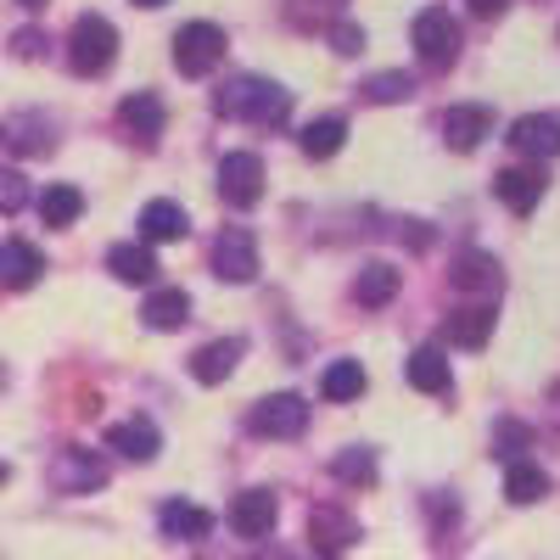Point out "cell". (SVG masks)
<instances>
[{
  "instance_id": "cell-1",
  "label": "cell",
  "mask_w": 560,
  "mask_h": 560,
  "mask_svg": "<svg viewBox=\"0 0 560 560\" xmlns=\"http://www.w3.org/2000/svg\"><path fill=\"white\" fill-rule=\"evenodd\" d=\"M213 107L224 118H253V124H280L292 113V96L280 84H264V79H236V84H224Z\"/></svg>"
},
{
  "instance_id": "cell-2",
  "label": "cell",
  "mask_w": 560,
  "mask_h": 560,
  "mask_svg": "<svg viewBox=\"0 0 560 560\" xmlns=\"http://www.w3.org/2000/svg\"><path fill=\"white\" fill-rule=\"evenodd\" d=\"M113 57H118V28L102 18V12H84L73 28H68V62H73V73H107L113 68Z\"/></svg>"
},
{
  "instance_id": "cell-3",
  "label": "cell",
  "mask_w": 560,
  "mask_h": 560,
  "mask_svg": "<svg viewBox=\"0 0 560 560\" xmlns=\"http://www.w3.org/2000/svg\"><path fill=\"white\" fill-rule=\"evenodd\" d=\"M224 62V28L219 23H185L179 34H174V68L185 73V79H202V73H213Z\"/></svg>"
},
{
  "instance_id": "cell-4",
  "label": "cell",
  "mask_w": 560,
  "mask_h": 560,
  "mask_svg": "<svg viewBox=\"0 0 560 560\" xmlns=\"http://www.w3.org/2000/svg\"><path fill=\"white\" fill-rule=\"evenodd\" d=\"M415 57L427 68H448L459 57V23L448 18V7H427L415 18Z\"/></svg>"
},
{
  "instance_id": "cell-5",
  "label": "cell",
  "mask_w": 560,
  "mask_h": 560,
  "mask_svg": "<svg viewBox=\"0 0 560 560\" xmlns=\"http://www.w3.org/2000/svg\"><path fill=\"white\" fill-rule=\"evenodd\" d=\"M247 427L258 438H303L308 427V404L298 393H275V398H258L253 415H247Z\"/></svg>"
},
{
  "instance_id": "cell-6",
  "label": "cell",
  "mask_w": 560,
  "mask_h": 560,
  "mask_svg": "<svg viewBox=\"0 0 560 560\" xmlns=\"http://www.w3.org/2000/svg\"><path fill=\"white\" fill-rule=\"evenodd\" d=\"M219 197L230 208H253L264 197V158L258 152H224V163H219Z\"/></svg>"
},
{
  "instance_id": "cell-7",
  "label": "cell",
  "mask_w": 560,
  "mask_h": 560,
  "mask_svg": "<svg viewBox=\"0 0 560 560\" xmlns=\"http://www.w3.org/2000/svg\"><path fill=\"white\" fill-rule=\"evenodd\" d=\"M213 275L230 280V287H247V280L258 275V242L247 236V230H224V236L213 242Z\"/></svg>"
},
{
  "instance_id": "cell-8",
  "label": "cell",
  "mask_w": 560,
  "mask_h": 560,
  "mask_svg": "<svg viewBox=\"0 0 560 560\" xmlns=\"http://www.w3.org/2000/svg\"><path fill=\"white\" fill-rule=\"evenodd\" d=\"M544 191H549V179H544L538 163H533V168H504V174H493V197H499L510 213H533V208L544 202Z\"/></svg>"
},
{
  "instance_id": "cell-9",
  "label": "cell",
  "mask_w": 560,
  "mask_h": 560,
  "mask_svg": "<svg viewBox=\"0 0 560 560\" xmlns=\"http://www.w3.org/2000/svg\"><path fill=\"white\" fill-rule=\"evenodd\" d=\"M353 538H359V522L348 516V510H337V504H314L308 510V544L319 555H342Z\"/></svg>"
},
{
  "instance_id": "cell-10",
  "label": "cell",
  "mask_w": 560,
  "mask_h": 560,
  "mask_svg": "<svg viewBox=\"0 0 560 560\" xmlns=\"http://www.w3.org/2000/svg\"><path fill=\"white\" fill-rule=\"evenodd\" d=\"M275 516H280V504H275L269 488H247V493H236V504H230V527H236L242 538H269Z\"/></svg>"
},
{
  "instance_id": "cell-11",
  "label": "cell",
  "mask_w": 560,
  "mask_h": 560,
  "mask_svg": "<svg viewBox=\"0 0 560 560\" xmlns=\"http://www.w3.org/2000/svg\"><path fill=\"white\" fill-rule=\"evenodd\" d=\"M118 124L129 129V140H140V147H158V135H163V102L152 96V90H135V96L118 102Z\"/></svg>"
},
{
  "instance_id": "cell-12",
  "label": "cell",
  "mask_w": 560,
  "mask_h": 560,
  "mask_svg": "<svg viewBox=\"0 0 560 560\" xmlns=\"http://www.w3.org/2000/svg\"><path fill=\"white\" fill-rule=\"evenodd\" d=\"M158 527H163V538H179V544H202V538L213 533V516H208L202 504L168 499V504L158 510Z\"/></svg>"
},
{
  "instance_id": "cell-13",
  "label": "cell",
  "mask_w": 560,
  "mask_h": 560,
  "mask_svg": "<svg viewBox=\"0 0 560 560\" xmlns=\"http://www.w3.org/2000/svg\"><path fill=\"white\" fill-rule=\"evenodd\" d=\"M107 448H118V454L135 459V465H147V459H158L163 438H158V427H152L147 415H135V420H118V427L107 432Z\"/></svg>"
},
{
  "instance_id": "cell-14",
  "label": "cell",
  "mask_w": 560,
  "mask_h": 560,
  "mask_svg": "<svg viewBox=\"0 0 560 560\" xmlns=\"http://www.w3.org/2000/svg\"><path fill=\"white\" fill-rule=\"evenodd\" d=\"M57 488L62 493H90V488H102L107 482V465L90 454V448H62V459H57Z\"/></svg>"
},
{
  "instance_id": "cell-15",
  "label": "cell",
  "mask_w": 560,
  "mask_h": 560,
  "mask_svg": "<svg viewBox=\"0 0 560 560\" xmlns=\"http://www.w3.org/2000/svg\"><path fill=\"white\" fill-rule=\"evenodd\" d=\"M510 147H516L522 158H560V124L527 113V118L510 124Z\"/></svg>"
},
{
  "instance_id": "cell-16",
  "label": "cell",
  "mask_w": 560,
  "mask_h": 560,
  "mask_svg": "<svg viewBox=\"0 0 560 560\" xmlns=\"http://www.w3.org/2000/svg\"><path fill=\"white\" fill-rule=\"evenodd\" d=\"M482 135H493V113H488V107L471 102V107H448V113H443V140H448L454 152H471Z\"/></svg>"
},
{
  "instance_id": "cell-17",
  "label": "cell",
  "mask_w": 560,
  "mask_h": 560,
  "mask_svg": "<svg viewBox=\"0 0 560 560\" xmlns=\"http://www.w3.org/2000/svg\"><path fill=\"white\" fill-rule=\"evenodd\" d=\"M39 269H45L39 247H28V242H7V247H0V287H7V292H28L39 280Z\"/></svg>"
},
{
  "instance_id": "cell-18",
  "label": "cell",
  "mask_w": 560,
  "mask_h": 560,
  "mask_svg": "<svg viewBox=\"0 0 560 560\" xmlns=\"http://www.w3.org/2000/svg\"><path fill=\"white\" fill-rule=\"evenodd\" d=\"M107 269H113V280H124V287H152L158 280V258H152V247H140V242H118L107 253Z\"/></svg>"
},
{
  "instance_id": "cell-19",
  "label": "cell",
  "mask_w": 560,
  "mask_h": 560,
  "mask_svg": "<svg viewBox=\"0 0 560 560\" xmlns=\"http://www.w3.org/2000/svg\"><path fill=\"white\" fill-rule=\"evenodd\" d=\"M404 376H409L415 393H448V387H454V376H448V353H443V348H415L409 364H404Z\"/></svg>"
},
{
  "instance_id": "cell-20",
  "label": "cell",
  "mask_w": 560,
  "mask_h": 560,
  "mask_svg": "<svg viewBox=\"0 0 560 560\" xmlns=\"http://www.w3.org/2000/svg\"><path fill=\"white\" fill-rule=\"evenodd\" d=\"M242 337H219V342H208V348H197V359H191V376L202 382V387H213V382H224L230 370H236V359H242Z\"/></svg>"
},
{
  "instance_id": "cell-21",
  "label": "cell",
  "mask_w": 560,
  "mask_h": 560,
  "mask_svg": "<svg viewBox=\"0 0 560 560\" xmlns=\"http://www.w3.org/2000/svg\"><path fill=\"white\" fill-rule=\"evenodd\" d=\"M364 387H370V376H364L359 359H337V364H325V376H319L325 404H353Z\"/></svg>"
},
{
  "instance_id": "cell-22",
  "label": "cell",
  "mask_w": 560,
  "mask_h": 560,
  "mask_svg": "<svg viewBox=\"0 0 560 560\" xmlns=\"http://www.w3.org/2000/svg\"><path fill=\"white\" fill-rule=\"evenodd\" d=\"M185 230H191V219H185L179 202H147L140 208V236L147 242H179Z\"/></svg>"
},
{
  "instance_id": "cell-23",
  "label": "cell",
  "mask_w": 560,
  "mask_h": 560,
  "mask_svg": "<svg viewBox=\"0 0 560 560\" xmlns=\"http://www.w3.org/2000/svg\"><path fill=\"white\" fill-rule=\"evenodd\" d=\"M488 337H493V308L488 303H471V308L448 314V342L454 348H482Z\"/></svg>"
},
{
  "instance_id": "cell-24",
  "label": "cell",
  "mask_w": 560,
  "mask_h": 560,
  "mask_svg": "<svg viewBox=\"0 0 560 560\" xmlns=\"http://www.w3.org/2000/svg\"><path fill=\"white\" fill-rule=\"evenodd\" d=\"M34 208H39V219L51 224V230H68L84 213V191H79V185H45Z\"/></svg>"
},
{
  "instance_id": "cell-25",
  "label": "cell",
  "mask_w": 560,
  "mask_h": 560,
  "mask_svg": "<svg viewBox=\"0 0 560 560\" xmlns=\"http://www.w3.org/2000/svg\"><path fill=\"white\" fill-rule=\"evenodd\" d=\"M140 314H147L152 331H179V325L191 319V298H185L179 287H163V292L147 298V308H140Z\"/></svg>"
},
{
  "instance_id": "cell-26",
  "label": "cell",
  "mask_w": 560,
  "mask_h": 560,
  "mask_svg": "<svg viewBox=\"0 0 560 560\" xmlns=\"http://www.w3.org/2000/svg\"><path fill=\"white\" fill-rule=\"evenodd\" d=\"M353 298H359L364 308L393 303V298H398V269H393V264H364L359 280H353Z\"/></svg>"
},
{
  "instance_id": "cell-27",
  "label": "cell",
  "mask_w": 560,
  "mask_h": 560,
  "mask_svg": "<svg viewBox=\"0 0 560 560\" xmlns=\"http://www.w3.org/2000/svg\"><path fill=\"white\" fill-rule=\"evenodd\" d=\"M544 493H549V477L538 471L533 459H516V465L504 471V499H510V504H538Z\"/></svg>"
},
{
  "instance_id": "cell-28",
  "label": "cell",
  "mask_w": 560,
  "mask_h": 560,
  "mask_svg": "<svg viewBox=\"0 0 560 560\" xmlns=\"http://www.w3.org/2000/svg\"><path fill=\"white\" fill-rule=\"evenodd\" d=\"M448 280H454L459 292H499V264L482 258V253H465V258L448 269Z\"/></svg>"
},
{
  "instance_id": "cell-29",
  "label": "cell",
  "mask_w": 560,
  "mask_h": 560,
  "mask_svg": "<svg viewBox=\"0 0 560 560\" xmlns=\"http://www.w3.org/2000/svg\"><path fill=\"white\" fill-rule=\"evenodd\" d=\"M331 477L348 482V488H370L376 482V448H342L331 459Z\"/></svg>"
},
{
  "instance_id": "cell-30",
  "label": "cell",
  "mask_w": 560,
  "mask_h": 560,
  "mask_svg": "<svg viewBox=\"0 0 560 560\" xmlns=\"http://www.w3.org/2000/svg\"><path fill=\"white\" fill-rule=\"evenodd\" d=\"M342 140H348V124H342V118H314V124L303 129V152H308V158H337Z\"/></svg>"
},
{
  "instance_id": "cell-31",
  "label": "cell",
  "mask_w": 560,
  "mask_h": 560,
  "mask_svg": "<svg viewBox=\"0 0 560 560\" xmlns=\"http://www.w3.org/2000/svg\"><path fill=\"white\" fill-rule=\"evenodd\" d=\"M409 90H415L409 73H376V79L364 84V96L370 102H409Z\"/></svg>"
},
{
  "instance_id": "cell-32",
  "label": "cell",
  "mask_w": 560,
  "mask_h": 560,
  "mask_svg": "<svg viewBox=\"0 0 560 560\" xmlns=\"http://www.w3.org/2000/svg\"><path fill=\"white\" fill-rule=\"evenodd\" d=\"M28 202V179L18 168H0V213H18Z\"/></svg>"
},
{
  "instance_id": "cell-33",
  "label": "cell",
  "mask_w": 560,
  "mask_h": 560,
  "mask_svg": "<svg viewBox=\"0 0 560 560\" xmlns=\"http://www.w3.org/2000/svg\"><path fill=\"white\" fill-rule=\"evenodd\" d=\"M331 45H337L342 57H359V51H364V28H353V23H337V28H331Z\"/></svg>"
},
{
  "instance_id": "cell-34",
  "label": "cell",
  "mask_w": 560,
  "mask_h": 560,
  "mask_svg": "<svg viewBox=\"0 0 560 560\" xmlns=\"http://www.w3.org/2000/svg\"><path fill=\"white\" fill-rule=\"evenodd\" d=\"M18 140V152H45L51 140H39V118H23V135H12Z\"/></svg>"
},
{
  "instance_id": "cell-35",
  "label": "cell",
  "mask_w": 560,
  "mask_h": 560,
  "mask_svg": "<svg viewBox=\"0 0 560 560\" xmlns=\"http://www.w3.org/2000/svg\"><path fill=\"white\" fill-rule=\"evenodd\" d=\"M12 51H18V57H39V51H45V34H39V28H23V34L12 39Z\"/></svg>"
},
{
  "instance_id": "cell-36",
  "label": "cell",
  "mask_w": 560,
  "mask_h": 560,
  "mask_svg": "<svg viewBox=\"0 0 560 560\" xmlns=\"http://www.w3.org/2000/svg\"><path fill=\"white\" fill-rule=\"evenodd\" d=\"M504 7H510V0H471V12H477V18H499Z\"/></svg>"
},
{
  "instance_id": "cell-37",
  "label": "cell",
  "mask_w": 560,
  "mask_h": 560,
  "mask_svg": "<svg viewBox=\"0 0 560 560\" xmlns=\"http://www.w3.org/2000/svg\"><path fill=\"white\" fill-rule=\"evenodd\" d=\"M18 7H28V12H39V7H45V0H18Z\"/></svg>"
},
{
  "instance_id": "cell-38",
  "label": "cell",
  "mask_w": 560,
  "mask_h": 560,
  "mask_svg": "<svg viewBox=\"0 0 560 560\" xmlns=\"http://www.w3.org/2000/svg\"><path fill=\"white\" fill-rule=\"evenodd\" d=\"M135 7H163V0H135Z\"/></svg>"
},
{
  "instance_id": "cell-39",
  "label": "cell",
  "mask_w": 560,
  "mask_h": 560,
  "mask_svg": "<svg viewBox=\"0 0 560 560\" xmlns=\"http://www.w3.org/2000/svg\"><path fill=\"white\" fill-rule=\"evenodd\" d=\"M7 477H12V471H7V465H0V488H7Z\"/></svg>"
}]
</instances>
